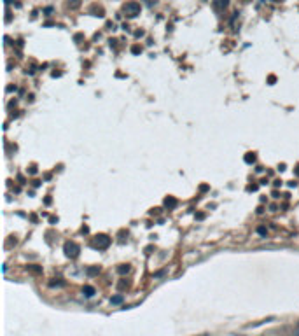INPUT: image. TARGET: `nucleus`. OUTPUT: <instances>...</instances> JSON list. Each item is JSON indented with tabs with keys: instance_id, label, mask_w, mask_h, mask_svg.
<instances>
[{
	"instance_id": "f257e3e1",
	"label": "nucleus",
	"mask_w": 299,
	"mask_h": 336,
	"mask_svg": "<svg viewBox=\"0 0 299 336\" xmlns=\"http://www.w3.org/2000/svg\"><path fill=\"white\" fill-rule=\"evenodd\" d=\"M109 244H110V238H109L107 235H98V236L93 238V247L94 249H107Z\"/></svg>"
},
{
	"instance_id": "4468645a",
	"label": "nucleus",
	"mask_w": 299,
	"mask_h": 336,
	"mask_svg": "<svg viewBox=\"0 0 299 336\" xmlns=\"http://www.w3.org/2000/svg\"><path fill=\"white\" fill-rule=\"evenodd\" d=\"M296 172H298V175H299V166H298V170H296Z\"/></svg>"
},
{
	"instance_id": "0eeeda50",
	"label": "nucleus",
	"mask_w": 299,
	"mask_h": 336,
	"mask_svg": "<svg viewBox=\"0 0 299 336\" xmlns=\"http://www.w3.org/2000/svg\"><path fill=\"white\" fill-rule=\"evenodd\" d=\"M98 271H100V268H98V266H91V268H88V275H89V277L98 275Z\"/></svg>"
},
{
	"instance_id": "1a4fd4ad",
	"label": "nucleus",
	"mask_w": 299,
	"mask_h": 336,
	"mask_svg": "<svg viewBox=\"0 0 299 336\" xmlns=\"http://www.w3.org/2000/svg\"><path fill=\"white\" fill-rule=\"evenodd\" d=\"M110 301H112V305H119V303H123V296H114Z\"/></svg>"
},
{
	"instance_id": "f03ea898",
	"label": "nucleus",
	"mask_w": 299,
	"mask_h": 336,
	"mask_svg": "<svg viewBox=\"0 0 299 336\" xmlns=\"http://www.w3.org/2000/svg\"><path fill=\"white\" fill-rule=\"evenodd\" d=\"M123 11L126 16H136V14H140V4L138 2H128L123 7Z\"/></svg>"
},
{
	"instance_id": "dca6fc26",
	"label": "nucleus",
	"mask_w": 299,
	"mask_h": 336,
	"mask_svg": "<svg viewBox=\"0 0 299 336\" xmlns=\"http://www.w3.org/2000/svg\"><path fill=\"white\" fill-rule=\"evenodd\" d=\"M245 2H248V0H245Z\"/></svg>"
},
{
	"instance_id": "20e7f679",
	"label": "nucleus",
	"mask_w": 299,
	"mask_h": 336,
	"mask_svg": "<svg viewBox=\"0 0 299 336\" xmlns=\"http://www.w3.org/2000/svg\"><path fill=\"white\" fill-rule=\"evenodd\" d=\"M227 4H229V0H214V7H217V9H224V7H227Z\"/></svg>"
},
{
	"instance_id": "f8f14e48",
	"label": "nucleus",
	"mask_w": 299,
	"mask_h": 336,
	"mask_svg": "<svg viewBox=\"0 0 299 336\" xmlns=\"http://www.w3.org/2000/svg\"><path fill=\"white\" fill-rule=\"evenodd\" d=\"M140 51H142V49H140L138 46H133V47H131V53H135V54H138Z\"/></svg>"
},
{
	"instance_id": "ddd939ff",
	"label": "nucleus",
	"mask_w": 299,
	"mask_h": 336,
	"mask_svg": "<svg viewBox=\"0 0 299 336\" xmlns=\"http://www.w3.org/2000/svg\"><path fill=\"white\" fill-rule=\"evenodd\" d=\"M257 231H259V235H266V229H264V228H259Z\"/></svg>"
},
{
	"instance_id": "6e6552de",
	"label": "nucleus",
	"mask_w": 299,
	"mask_h": 336,
	"mask_svg": "<svg viewBox=\"0 0 299 336\" xmlns=\"http://www.w3.org/2000/svg\"><path fill=\"white\" fill-rule=\"evenodd\" d=\"M245 161H247V163H254V161H256V154L248 153L247 156H245Z\"/></svg>"
},
{
	"instance_id": "39448f33",
	"label": "nucleus",
	"mask_w": 299,
	"mask_h": 336,
	"mask_svg": "<svg viewBox=\"0 0 299 336\" xmlns=\"http://www.w3.org/2000/svg\"><path fill=\"white\" fill-rule=\"evenodd\" d=\"M175 205H177V200L173 198V196H168V198L165 200V207H168V208H173Z\"/></svg>"
},
{
	"instance_id": "9d476101",
	"label": "nucleus",
	"mask_w": 299,
	"mask_h": 336,
	"mask_svg": "<svg viewBox=\"0 0 299 336\" xmlns=\"http://www.w3.org/2000/svg\"><path fill=\"white\" fill-rule=\"evenodd\" d=\"M117 271H119V273H128V271H130V266H128V265H123L121 268H117Z\"/></svg>"
},
{
	"instance_id": "423d86ee",
	"label": "nucleus",
	"mask_w": 299,
	"mask_h": 336,
	"mask_svg": "<svg viewBox=\"0 0 299 336\" xmlns=\"http://www.w3.org/2000/svg\"><path fill=\"white\" fill-rule=\"evenodd\" d=\"M84 294L88 296V298L94 296V287H91V285H84Z\"/></svg>"
},
{
	"instance_id": "2eb2a0df",
	"label": "nucleus",
	"mask_w": 299,
	"mask_h": 336,
	"mask_svg": "<svg viewBox=\"0 0 299 336\" xmlns=\"http://www.w3.org/2000/svg\"><path fill=\"white\" fill-rule=\"evenodd\" d=\"M275 2H280V0H275Z\"/></svg>"
},
{
	"instance_id": "7ed1b4c3",
	"label": "nucleus",
	"mask_w": 299,
	"mask_h": 336,
	"mask_svg": "<svg viewBox=\"0 0 299 336\" xmlns=\"http://www.w3.org/2000/svg\"><path fill=\"white\" fill-rule=\"evenodd\" d=\"M63 250H65V254L68 256V257H77L81 249H79V245L73 244V242H67L65 247H63Z\"/></svg>"
},
{
	"instance_id": "9b49d317",
	"label": "nucleus",
	"mask_w": 299,
	"mask_h": 336,
	"mask_svg": "<svg viewBox=\"0 0 299 336\" xmlns=\"http://www.w3.org/2000/svg\"><path fill=\"white\" fill-rule=\"evenodd\" d=\"M79 4H81V2H79V0H72V2H70V4H68V5H70V7H72V9H75V7H79Z\"/></svg>"
}]
</instances>
